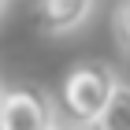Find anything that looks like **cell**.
Returning <instances> with one entry per match:
<instances>
[{
    "label": "cell",
    "instance_id": "6",
    "mask_svg": "<svg viewBox=\"0 0 130 130\" xmlns=\"http://www.w3.org/2000/svg\"><path fill=\"white\" fill-rule=\"evenodd\" d=\"M52 130H93V126L89 123H71L67 119V123H52Z\"/></svg>",
    "mask_w": 130,
    "mask_h": 130
},
{
    "label": "cell",
    "instance_id": "7",
    "mask_svg": "<svg viewBox=\"0 0 130 130\" xmlns=\"http://www.w3.org/2000/svg\"><path fill=\"white\" fill-rule=\"evenodd\" d=\"M4 8H8V0H0V15H4Z\"/></svg>",
    "mask_w": 130,
    "mask_h": 130
},
{
    "label": "cell",
    "instance_id": "5",
    "mask_svg": "<svg viewBox=\"0 0 130 130\" xmlns=\"http://www.w3.org/2000/svg\"><path fill=\"white\" fill-rule=\"evenodd\" d=\"M115 41H119L123 56H130V0L115 4Z\"/></svg>",
    "mask_w": 130,
    "mask_h": 130
},
{
    "label": "cell",
    "instance_id": "4",
    "mask_svg": "<svg viewBox=\"0 0 130 130\" xmlns=\"http://www.w3.org/2000/svg\"><path fill=\"white\" fill-rule=\"evenodd\" d=\"M93 130H130V86L115 82L111 97L104 100V108L97 111V119L89 123Z\"/></svg>",
    "mask_w": 130,
    "mask_h": 130
},
{
    "label": "cell",
    "instance_id": "3",
    "mask_svg": "<svg viewBox=\"0 0 130 130\" xmlns=\"http://www.w3.org/2000/svg\"><path fill=\"white\" fill-rule=\"evenodd\" d=\"M97 0H37V30L45 37H67L82 30Z\"/></svg>",
    "mask_w": 130,
    "mask_h": 130
},
{
    "label": "cell",
    "instance_id": "1",
    "mask_svg": "<svg viewBox=\"0 0 130 130\" xmlns=\"http://www.w3.org/2000/svg\"><path fill=\"white\" fill-rule=\"evenodd\" d=\"M115 67L104 60H86V63H74L67 71V78L60 86V108L71 123H93L97 111L104 108V100L111 97L115 89Z\"/></svg>",
    "mask_w": 130,
    "mask_h": 130
},
{
    "label": "cell",
    "instance_id": "2",
    "mask_svg": "<svg viewBox=\"0 0 130 130\" xmlns=\"http://www.w3.org/2000/svg\"><path fill=\"white\" fill-rule=\"evenodd\" d=\"M56 108L37 86H11L0 93V130H52Z\"/></svg>",
    "mask_w": 130,
    "mask_h": 130
},
{
    "label": "cell",
    "instance_id": "8",
    "mask_svg": "<svg viewBox=\"0 0 130 130\" xmlns=\"http://www.w3.org/2000/svg\"><path fill=\"white\" fill-rule=\"evenodd\" d=\"M0 93H4V86H0Z\"/></svg>",
    "mask_w": 130,
    "mask_h": 130
}]
</instances>
